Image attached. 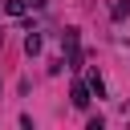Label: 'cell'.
I'll use <instances>...</instances> for the list:
<instances>
[{
    "instance_id": "obj_1",
    "label": "cell",
    "mask_w": 130,
    "mask_h": 130,
    "mask_svg": "<svg viewBox=\"0 0 130 130\" xmlns=\"http://www.w3.org/2000/svg\"><path fill=\"white\" fill-rule=\"evenodd\" d=\"M61 45H65V65L69 69H81V32L77 28H65L61 32Z\"/></svg>"
},
{
    "instance_id": "obj_2",
    "label": "cell",
    "mask_w": 130,
    "mask_h": 130,
    "mask_svg": "<svg viewBox=\"0 0 130 130\" xmlns=\"http://www.w3.org/2000/svg\"><path fill=\"white\" fill-rule=\"evenodd\" d=\"M89 98H93V93H89V81H73V85H69V102H73L77 110H85Z\"/></svg>"
},
{
    "instance_id": "obj_3",
    "label": "cell",
    "mask_w": 130,
    "mask_h": 130,
    "mask_svg": "<svg viewBox=\"0 0 130 130\" xmlns=\"http://www.w3.org/2000/svg\"><path fill=\"white\" fill-rule=\"evenodd\" d=\"M41 45H45V41H41V32H28V37H24V53H28V57H37V53H41Z\"/></svg>"
},
{
    "instance_id": "obj_4",
    "label": "cell",
    "mask_w": 130,
    "mask_h": 130,
    "mask_svg": "<svg viewBox=\"0 0 130 130\" xmlns=\"http://www.w3.org/2000/svg\"><path fill=\"white\" fill-rule=\"evenodd\" d=\"M85 81H89V93H93V98H106V81L98 77V69H93V73H89Z\"/></svg>"
},
{
    "instance_id": "obj_5",
    "label": "cell",
    "mask_w": 130,
    "mask_h": 130,
    "mask_svg": "<svg viewBox=\"0 0 130 130\" xmlns=\"http://www.w3.org/2000/svg\"><path fill=\"white\" fill-rule=\"evenodd\" d=\"M4 12H8V16H24V12H28V0H8Z\"/></svg>"
},
{
    "instance_id": "obj_6",
    "label": "cell",
    "mask_w": 130,
    "mask_h": 130,
    "mask_svg": "<svg viewBox=\"0 0 130 130\" xmlns=\"http://www.w3.org/2000/svg\"><path fill=\"white\" fill-rule=\"evenodd\" d=\"M110 16H114V20H126V16H130V4H126V0H118V4H114V12H110Z\"/></svg>"
},
{
    "instance_id": "obj_7",
    "label": "cell",
    "mask_w": 130,
    "mask_h": 130,
    "mask_svg": "<svg viewBox=\"0 0 130 130\" xmlns=\"http://www.w3.org/2000/svg\"><path fill=\"white\" fill-rule=\"evenodd\" d=\"M28 8H45V0H28Z\"/></svg>"
}]
</instances>
